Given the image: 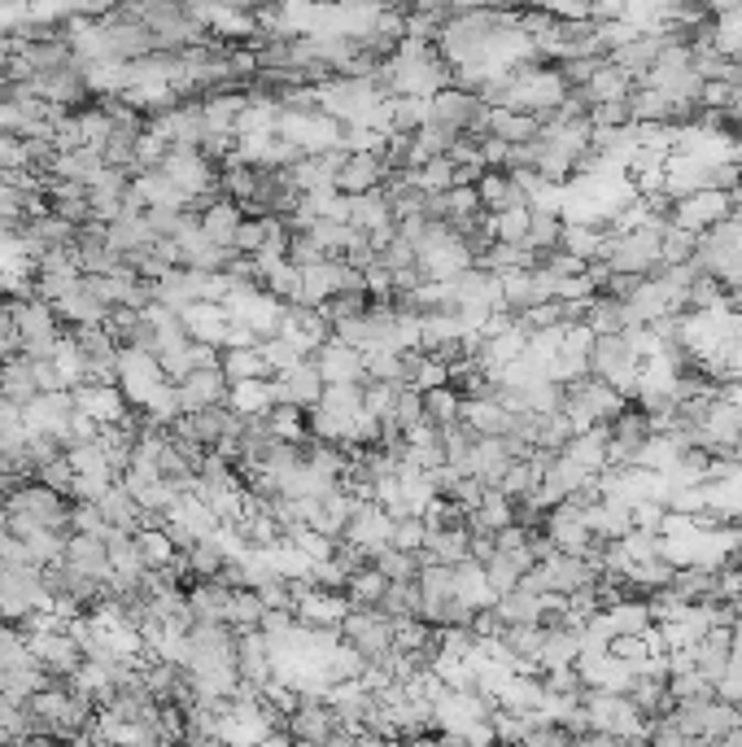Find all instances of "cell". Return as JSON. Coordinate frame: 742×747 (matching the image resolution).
Returning <instances> with one entry per match:
<instances>
[{"mask_svg": "<svg viewBox=\"0 0 742 747\" xmlns=\"http://www.w3.org/2000/svg\"><path fill=\"white\" fill-rule=\"evenodd\" d=\"M673 717L681 722V730H686L695 744H721V739L742 722L739 704H730V700H721V695L681 700V704L673 708Z\"/></svg>", "mask_w": 742, "mask_h": 747, "instance_id": "1", "label": "cell"}, {"mask_svg": "<svg viewBox=\"0 0 742 747\" xmlns=\"http://www.w3.org/2000/svg\"><path fill=\"white\" fill-rule=\"evenodd\" d=\"M612 271H633V275H659L664 258H659V228H633V232H612V241L603 249Z\"/></svg>", "mask_w": 742, "mask_h": 747, "instance_id": "2", "label": "cell"}, {"mask_svg": "<svg viewBox=\"0 0 742 747\" xmlns=\"http://www.w3.org/2000/svg\"><path fill=\"white\" fill-rule=\"evenodd\" d=\"M637 364H642V359L624 346L620 333L594 337V346H590V372L603 376L608 385H616L624 398H633V389H637Z\"/></svg>", "mask_w": 742, "mask_h": 747, "instance_id": "3", "label": "cell"}, {"mask_svg": "<svg viewBox=\"0 0 742 747\" xmlns=\"http://www.w3.org/2000/svg\"><path fill=\"white\" fill-rule=\"evenodd\" d=\"M341 638L354 642L368 660H380V664H384L389 651H393V617L380 613V608H350L346 621H341Z\"/></svg>", "mask_w": 742, "mask_h": 747, "instance_id": "4", "label": "cell"}, {"mask_svg": "<svg viewBox=\"0 0 742 747\" xmlns=\"http://www.w3.org/2000/svg\"><path fill=\"white\" fill-rule=\"evenodd\" d=\"M725 219H734V202H730L725 188H699V193L673 202V224H681L690 232H708Z\"/></svg>", "mask_w": 742, "mask_h": 747, "instance_id": "5", "label": "cell"}, {"mask_svg": "<svg viewBox=\"0 0 742 747\" xmlns=\"http://www.w3.org/2000/svg\"><path fill=\"white\" fill-rule=\"evenodd\" d=\"M389 533H393V516H389L375 498H359L341 538H346V542H354V546H363L371 560H375V551H384V546H389Z\"/></svg>", "mask_w": 742, "mask_h": 747, "instance_id": "6", "label": "cell"}, {"mask_svg": "<svg viewBox=\"0 0 742 747\" xmlns=\"http://www.w3.org/2000/svg\"><path fill=\"white\" fill-rule=\"evenodd\" d=\"M22 415H26V429L62 437V433H66V424H70V415H75V393H70V389L35 393V398L22 407Z\"/></svg>", "mask_w": 742, "mask_h": 747, "instance_id": "7", "label": "cell"}, {"mask_svg": "<svg viewBox=\"0 0 742 747\" xmlns=\"http://www.w3.org/2000/svg\"><path fill=\"white\" fill-rule=\"evenodd\" d=\"M389 180V162H384V153H375V149H350L346 153V162H341V171H337V188L341 193H368V188H380Z\"/></svg>", "mask_w": 742, "mask_h": 747, "instance_id": "8", "label": "cell"}, {"mask_svg": "<svg viewBox=\"0 0 742 747\" xmlns=\"http://www.w3.org/2000/svg\"><path fill=\"white\" fill-rule=\"evenodd\" d=\"M271 389H275V402H293V407H306V411H310V407L324 398V376H319V368H315L310 359H302L297 368L271 376Z\"/></svg>", "mask_w": 742, "mask_h": 747, "instance_id": "9", "label": "cell"}, {"mask_svg": "<svg viewBox=\"0 0 742 747\" xmlns=\"http://www.w3.org/2000/svg\"><path fill=\"white\" fill-rule=\"evenodd\" d=\"M459 420L477 433V437H506L515 429V411L502 407L498 398H477V393H463V411Z\"/></svg>", "mask_w": 742, "mask_h": 747, "instance_id": "10", "label": "cell"}, {"mask_svg": "<svg viewBox=\"0 0 742 747\" xmlns=\"http://www.w3.org/2000/svg\"><path fill=\"white\" fill-rule=\"evenodd\" d=\"M62 560H66V569H75V573H84V577H97V582L110 577V546H106V538H97V533H66Z\"/></svg>", "mask_w": 742, "mask_h": 747, "instance_id": "11", "label": "cell"}, {"mask_svg": "<svg viewBox=\"0 0 742 747\" xmlns=\"http://www.w3.org/2000/svg\"><path fill=\"white\" fill-rule=\"evenodd\" d=\"M310 364L319 368L324 385H337V380H363V350H354V346L341 342V337H328V342L310 355Z\"/></svg>", "mask_w": 742, "mask_h": 747, "instance_id": "12", "label": "cell"}, {"mask_svg": "<svg viewBox=\"0 0 742 747\" xmlns=\"http://www.w3.org/2000/svg\"><path fill=\"white\" fill-rule=\"evenodd\" d=\"M468 542H472L468 520H459V524H437V529H428V538H424V546H419V564H428V560H437V564H459V560H468Z\"/></svg>", "mask_w": 742, "mask_h": 747, "instance_id": "13", "label": "cell"}, {"mask_svg": "<svg viewBox=\"0 0 742 747\" xmlns=\"http://www.w3.org/2000/svg\"><path fill=\"white\" fill-rule=\"evenodd\" d=\"M232 393V380L223 368H197L179 380V402L184 411H197V407H210V402H228Z\"/></svg>", "mask_w": 742, "mask_h": 747, "instance_id": "14", "label": "cell"}, {"mask_svg": "<svg viewBox=\"0 0 742 747\" xmlns=\"http://www.w3.org/2000/svg\"><path fill=\"white\" fill-rule=\"evenodd\" d=\"M463 320H459V311L455 306H446V311H424L419 315V350L424 355H437L441 346H455V342H463Z\"/></svg>", "mask_w": 742, "mask_h": 747, "instance_id": "15", "label": "cell"}, {"mask_svg": "<svg viewBox=\"0 0 742 747\" xmlns=\"http://www.w3.org/2000/svg\"><path fill=\"white\" fill-rule=\"evenodd\" d=\"M546 564H550V586H555V591H564V595H572V591H581V586H594V582H599V564H594L590 555L555 551Z\"/></svg>", "mask_w": 742, "mask_h": 747, "instance_id": "16", "label": "cell"}, {"mask_svg": "<svg viewBox=\"0 0 742 747\" xmlns=\"http://www.w3.org/2000/svg\"><path fill=\"white\" fill-rule=\"evenodd\" d=\"M477 193H481V210H490V215H502V210H511V206L524 202V188H520L515 175L502 171V166H485V175L477 180Z\"/></svg>", "mask_w": 742, "mask_h": 747, "instance_id": "17", "label": "cell"}, {"mask_svg": "<svg viewBox=\"0 0 742 747\" xmlns=\"http://www.w3.org/2000/svg\"><path fill=\"white\" fill-rule=\"evenodd\" d=\"M581 656V629L577 625H546L542 651H537V669H559V664H577Z\"/></svg>", "mask_w": 742, "mask_h": 747, "instance_id": "18", "label": "cell"}, {"mask_svg": "<svg viewBox=\"0 0 742 747\" xmlns=\"http://www.w3.org/2000/svg\"><path fill=\"white\" fill-rule=\"evenodd\" d=\"M629 93H633V75L629 71H620L616 62L608 57L586 84H581V97L590 101V106H603V101H629Z\"/></svg>", "mask_w": 742, "mask_h": 747, "instance_id": "19", "label": "cell"}, {"mask_svg": "<svg viewBox=\"0 0 742 747\" xmlns=\"http://www.w3.org/2000/svg\"><path fill=\"white\" fill-rule=\"evenodd\" d=\"M455 599H459V604H468V608H490V604L498 599L481 560H472V555H468V560H459V564H455Z\"/></svg>", "mask_w": 742, "mask_h": 747, "instance_id": "20", "label": "cell"}, {"mask_svg": "<svg viewBox=\"0 0 742 747\" xmlns=\"http://www.w3.org/2000/svg\"><path fill=\"white\" fill-rule=\"evenodd\" d=\"M490 136H502L506 144H528L542 136V115L511 110V106H490Z\"/></svg>", "mask_w": 742, "mask_h": 747, "instance_id": "21", "label": "cell"}, {"mask_svg": "<svg viewBox=\"0 0 742 747\" xmlns=\"http://www.w3.org/2000/svg\"><path fill=\"white\" fill-rule=\"evenodd\" d=\"M241 219H245L241 202H232V197H215V202L201 210V232H206L215 246H232V237H237Z\"/></svg>", "mask_w": 742, "mask_h": 747, "instance_id": "22", "label": "cell"}, {"mask_svg": "<svg viewBox=\"0 0 742 747\" xmlns=\"http://www.w3.org/2000/svg\"><path fill=\"white\" fill-rule=\"evenodd\" d=\"M415 586H419V617H428L441 599H450V595H455V564H437V560L419 564Z\"/></svg>", "mask_w": 742, "mask_h": 747, "instance_id": "23", "label": "cell"}, {"mask_svg": "<svg viewBox=\"0 0 742 747\" xmlns=\"http://www.w3.org/2000/svg\"><path fill=\"white\" fill-rule=\"evenodd\" d=\"M629 700L642 708V717H664L677 708V700L668 695V678H659V673H637L629 686Z\"/></svg>", "mask_w": 742, "mask_h": 747, "instance_id": "24", "label": "cell"}, {"mask_svg": "<svg viewBox=\"0 0 742 747\" xmlns=\"http://www.w3.org/2000/svg\"><path fill=\"white\" fill-rule=\"evenodd\" d=\"M511 442L506 437H477V451H472V477H481L485 486H498L506 464H511Z\"/></svg>", "mask_w": 742, "mask_h": 747, "instance_id": "25", "label": "cell"}, {"mask_svg": "<svg viewBox=\"0 0 742 747\" xmlns=\"http://www.w3.org/2000/svg\"><path fill=\"white\" fill-rule=\"evenodd\" d=\"M271 402H275L271 376H249V380H232L228 407H232L237 415H262V411H271Z\"/></svg>", "mask_w": 742, "mask_h": 747, "instance_id": "26", "label": "cell"}, {"mask_svg": "<svg viewBox=\"0 0 742 747\" xmlns=\"http://www.w3.org/2000/svg\"><path fill=\"white\" fill-rule=\"evenodd\" d=\"M511 520H515V498H506L498 486L485 490L477 511H468V529H481V533H498V529H506Z\"/></svg>", "mask_w": 742, "mask_h": 747, "instance_id": "27", "label": "cell"}, {"mask_svg": "<svg viewBox=\"0 0 742 747\" xmlns=\"http://www.w3.org/2000/svg\"><path fill=\"white\" fill-rule=\"evenodd\" d=\"M0 393L4 398H13V402H31L35 393H40V385H35V372H31V359L18 350V355H9L4 364H0Z\"/></svg>", "mask_w": 742, "mask_h": 747, "instance_id": "28", "label": "cell"}, {"mask_svg": "<svg viewBox=\"0 0 742 747\" xmlns=\"http://www.w3.org/2000/svg\"><path fill=\"white\" fill-rule=\"evenodd\" d=\"M389 219H393V206H389L384 184L350 197V224H354L359 232H371V228H380V224H389Z\"/></svg>", "mask_w": 742, "mask_h": 747, "instance_id": "29", "label": "cell"}, {"mask_svg": "<svg viewBox=\"0 0 742 747\" xmlns=\"http://www.w3.org/2000/svg\"><path fill=\"white\" fill-rule=\"evenodd\" d=\"M384 586H389V577L375 569V564H363V569H354L350 577H346V599H350V608H375L380 599H384Z\"/></svg>", "mask_w": 742, "mask_h": 747, "instance_id": "30", "label": "cell"}, {"mask_svg": "<svg viewBox=\"0 0 742 747\" xmlns=\"http://www.w3.org/2000/svg\"><path fill=\"white\" fill-rule=\"evenodd\" d=\"M681 451H686V446H681L673 433H655V429H651V437L637 446V459H633V464H642V468H651V473H668V468L681 459Z\"/></svg>", "mask_w": 742, "mask_h": 747, "instance_id": "31", "label": "cell"}, {"mask_svg": "<svg viewBox=\"0 0 742 747\" xmlns=\"http://www.w3.org/2000/svg\"><path fill=\"white\" fill-rule=\"evenodd\" d=\"M262 289L275 293L284 306H302V267L293 258H280L266 275H262Z\"/></svg>", "mask_w": 742, "mask_h": 747, "instance_id": "32", "label": "cell"}, {"mask_svg": "<svg viewBox=\"0 0 742 747\" xmlns=\"http://www.w3.org/2000/svg\"><path fill=\"white\" fill-rule=\"evenodd\" d=\"M463 411V389L459 385H437V389H424V420H433L437 429L441 424H455Z\"/></svg>", "mask_w": 742, "mask_h": 747, "instance_id": "33", "label": "cell"}, {"mask_svg": "<svg viewBox=\"0 0 742 747\" xmlns=\"http://www.w3.org/2000/svg\"><path fill=\"white\" fill-rule=\"evenodd\" d=\"M608 617L616 625V634H642L651 625V604H646V595L624 591L616 604H608Z\"/></svg>", "mask_w": 742, "mask_h": 747, "instance_id": "34", "label": "cell"}, {"mask_svg": "<svg viewBox=\"0 0 742 747\" xmlns=\"http://www.w3.org/2000/svg\"><path fill=\"white\" fill-rule=\"evenodd\" d=\"M586 324L594 328V337L620 333V328H624V302L612 297V293H594V297L586 302Z\"/></svg>", "mask_w": 742, "mask_h": 747, "instance_id": "35", "label": "cell"}, {"mask_svg": "<svg viewBox=\"0 0 742 747\" xmlns=\"http://www.w3.org/2000/svg\"><path fill=\"white\" fill-rule=\"evenodd\" d=\"M97 507H101V516H106L110 524H119V529H135V520H140V502H135V495L127 490L123 481H114L106 495L97 498Z\"/></svg>", "mask_w": 742, "mask_h": 747, "instance_id": "36", "label": "cell"}, {"mask_svg": "<svg viewBox=\"0 0 742 747\" xmlns=\"http://www.w3.org/2000/svg\"><path fill=\"white\" fill-rule=\"evenodd\" d=\"M695 246H699V232H690V228H681V224H673V219L659 228V258H664V267L690 262V258H695Z\"/></svg>", "mask_w": 742, "mask_h": 747, "instance_id": "37", "label": "cell"}, {"mask_svg": "<svg viewBox=\"0 0 742 747\" xmlns=\"http://www.w3.org/2000/svg\"><path fill=\"white\" fill-rule=\"evenodd\" d=\"M494 613L502 617V625H528V621H542V608H537V595H528L524 586L506 591L494 599Z\"/></svg>", "mask_w": 742, "mask_h": 747, "instance_id": "38", "label": "cell"}, {"mask_svg": "<svg viewBox=\"0 0 742 747\" xmlns=\"http://www.w3.org/2000/svg\"><path fill=\"white\" fill-rule=\"evenodd\" d=\"M258 350H262V359H266V368H271V376L288 372V368H297L302 359H310L293 337H284V333H275V337H262L258 342Z\"/></svg>", "mask_w": 742, "mask_h": 747, "instance_id": "39", "label": "cell"}, {"mask_svg": "<svg viewBox=\"0 0 742 747\" xmlns=\"http://www.w3.org/2000/svg\"><path fill=\"white\" fill-rule=\"evenodd\" d=\"M481 215V193L477 184H450L441 193V219L446 224H459V219H477Z\"/></svg>", "mask_w": 742, "mask_h": 747, "instance_id": "40", "label": "cell"}, {"mask_svg": "<svg viewBox=\"0 0 742 747\" xmlns=\"http://www.w3.org/2000/svg\"><path fill=\"white\" fill-rule=\"evenodd\" d=\"M389 582H415L419 577V551H402V546H384V551H375V560H371Z\"/></svg>", "mask_w": 742, "mask_h": 747, "instance_id": "41", "label": "cell"}, {"mask_svg": "<svg viewBox=\"0 0 742 747\" xmlns=\"http://www.w3.org/2000/svg\"><path fill=\"white\" fill-rule=\"evenodd\" d=\"M528 219H533V210H528V202H520V206H511V210H502V215H490V228H494L498 241L524 246V241H528Z\"/></svg>", "mask_w": 742, "mask_h": 747, "instance_id": "42", "label": "cell"}, {"mask_svg": "<svg viewBox=\"0 0 742 747\" xmlns=\"http://www.w3.org/2000/svg\"><path fill=\"white\" fill-rule=\"evenodd\" d=\"M223 372L228 380H249V376H271V368L258 346H232V350H223Z\"/></svg>", "mask_w": 742, "mask_h": 747, "instance_id": "43", "label": "cell"}, {"mask_svg": "<svg viewBox=\"0 0 742 747\" xmlns=\"http://www.w3.org/2000/svg\"><path fill=\"white\" fill-rule=\"evenodd\" d=\"M375 608L389 613V617H419V586L415 582H389L384 599Z\"/></svg>", "mask_w": 742, "mask_h": 747, "instance_id": "44", "label": "cell"}, {"mask_svg": "<svg viewBox=\"0 0 742 747\" xmlns=\"http://www.w3.org/2000/svg\"><path fill=\"white\" fill-rule=\"evenodd\" d=\"M537 481H542V468H537L533 459H511L506 473H502V481H498V490L506 498H524Z\"/></svg>", "mask_w": 742, "mask_h": 747, "instance_id": "45", "label": "cell"}, {"mask_svg": "<svg viewBox=\"0 0 742 747\" xmlns=\"http://www.w3.org/2000/svg\"><path fill=\"white\" fill-rule=\"evenodd\" d=\"M397 380H363V407H368L371 415L380 420V424H389L393 420V402H397Z\"/></svg>", "mask_w": 742, "mask_h": 747, "instance_id": "46", "label": "cell"}, {"mask_svg": "<svg viewBox=\"0 0 742 747\" xmlns=\"http://www.w3.org/2000/svg\"><path fill=\"white\" fill-rule=\"evenodd\" d=\"M559 228H564V215L533 210V219H528V241H524V246L537 249V253H546V249L559 246Z\"/></svg>", "mask_w": 742, "mask_h": 747, "instance_id": "47", "label": "cell"}, {"mask_svg": "<svg viewBox=\"0 0 742 747\" xmlns=\"http://www.w3.org/2000/svg\"><path fill=\"white\" fill-rule=\"evenodd\" d=\"M428 538V520L419 511H406L393 520V533H389V546H402V551H419Z\"/></svg>", "mask_w": 742, "mask_h": 747, "instance_id": "48", "label": "cell"}, {"mask_svg": "<svg viewBox=\"0 0 742 747\" xmlns=\"http://www.w3.org/2000/svg\"><path fill=\"white\" fill-rule=\"evenodd\" d=\"M586 372H590V355L559 350V355H550V359H546V376H550L555 385H572V380H581Z\"/></svg>", "mask_w": 742, "mask_h": 747, "instance_id": "49", "label": "cell"}, {"mask_svg": "<svg viewBox=\"0 0 742 747\" xmlns=\"http://www.w3.org/2000/svg\"><path fill=\"white\" fill-rule=\"evenodd\" d=\"M266 232H271V215H245L237 237H232V249L237 253H258V249L266 246Z\"/></svg>", "mask_w": 742, "mask_h": 747, "instance_id": "50", "label": "cell"}, {"mask_svg": "<svg viewBox=\"0 0 742 747\" xmlns=\"http://www.w3.org/2000/svg\"><path fill=\"white\" fill-rule=\"evenodd\" d=\"M35 481H44V486H53L57 495L75 498V468H70V459H66V455H57V459H48V464H40V468H35Z\"/></svg>", "mask_w": 742, "mask_h": 747, "instance_id": "51", "label": "cell"}, {"mask_svg": "<svg viewBox=\"0 0 742 747\" xmlns=\"http://www.w3.org/2000/svg\"><path fill=\"white\" fill-rule=\"evenodd\" d=\"M368 306H371L368 293H332V297H328L319 311H324V315L337 324V320H350V315H368Z\"/></svg>", "mask_w": 742, "mask_h": 747, "instance_id": "52", "label": "cell"}, {"mask_svg": "<svg viewBox=\"0 0 742 747\" xmlns=\"http://www.w3.org/2000/svg\"><path fill=\"white\" fill-rule=\"evenodd\" d=\"M450 380V364L446 359H437V355H419V368L411 376V385L424 393V389H437V385H446Z\"/></svg>", "mask_w": 742, "mask_h": 747, "instance_id": "53", "label": "cell"}, {"mask_svg": "<svg viewBox=\"0 0 742 747\" xmlns=\"http://www.w3.org/2000/svg\"><path fill=\"white\" fill-rule=\"evenodd\" d=\"M485 490H490V486H485L481 477H459V481H455V486H450L446 495H450V502H455V507H459V511L468 516V511H477V507H481Z\"/></svg>", "mask_w": 742, "mask_h": 747, "instance_id": "54", "label": "cell"}, {"mask_svg": "<svg viewBox=\"0 0 742 747\" xmlns=\"http://www.w3.org/2000/svg\"><path fill=\"white\" fill-rule=\"evenodd\" d=\"M332 337L350 342L354 350H368V346H371V320H368V315H350V320H337V324H332Z\"/></svg>", "mask_w": 742, "mask_h": 747, "instance_id": "55", "label": "cell"}, {"mask_svg": "<svg viewBox=\"0 0 742 747\" xmlns=\"http://www.w3.org/2000/svg\"><path fill=\"white\" fill-rule=\"evenodd\" d=\"M599 293V284L590 280V271H577V275H559L555 284V297H568V302H590Z\"/></svg>", "mask_w": 742, "mask_h": 747, "instance_id": "56", "label": "cell"}, {"mask_svg": "<svg viewBox=\"0 0 742 747\" xmlns=\"http://www.w3.org/2000/svg\"><path fill=\"white\" fill-rule=\"evenodd\" d=\"M664 498H642V502H633L629 507V516H633V529H651V533H659V524H664Z\"/></svg>", "mask_w": 742, "mask_h": 747, "instance_id": "57", "label": "cell"}, {"mask_svg": "<svg viewBox=\"0 0 742 747\" xmlns=\"http://www.w3.org/2000/svg\"><path fill=\"white\" fill-rule=\"evenodd\" d=\"M415 258H419V249L411 246L406 237H393L389 246L380 249V262H384L389 271H406V267H415Z\"/></svg>", "mask_w": 742, "mask_h": 747, "instance_id": "58", "label": "cell"}, {"mask_svg": "<svg viewBox=\"0 0 742 747\" xmlns=\"http://www.w3.org/2000/svg\"><path fill=\"white\" fill-rule=\"evenodd\" d=\"M288 258H293L297 267H310V262H324L328 253H324V246H319L310 232H293V237H288Z\"/></svg>", "mask_w": 742, "mask_h": 747, "instance_id": "59", "label": "cell"}, {"mask_svg": "<svg viewBox=\"0 0 742 747\" xmlns=\"http://www.w3.org/2000/svg\"><path fill=\"white\" fill-rule=\"evenodd\" d=\"M363 275H368V297H371V302H389V297H393V271H389L384 262L368 267Z\"/></svg>", "mask_w": 742, "mask_h": 747, "instance_id": "60", "label": "cell"}, {"mask_svg": "<svg viewBox=\"0 0 742 747\" xmlns=\"http://www.w3.org/2000/svg\"><path fill=\"white\" fill-rule=\"evenodd\" d=\"M612 651H616L620 660H629V664H642V660L651 656L642 634H616V638H612Z\"/></svg>", "mask_w": 742, "mask_h": 747, "instance_id": "61", "label": "cell"}, {"mask_svg": "<svg viewBox=\"0 0 742 747\" xmlns=\"http://www.w3.org/2000/svg\"><path fill=\"white\" fill-rule=\"evenodd\" d=\"M730 455H734V459H742V433H739V442L730 446Z\"/></svg>", "mask_w": 742, "mask_h": 747, "instance_id": "62", "label": "cell"}, {"mask_svg": "<svg viewBox=\"0 0 742 747\" xmlns=\"http://www.w3.org/2000/svg\"><path fill=\"white\" fill-rule=\"evenodd\" d=\"M734 219H739V224H742V206H739V210H734Z\"/></svg>", "mask_w": 742, "mask_h": 747, "instance_id": "63", "label": "cell"}]
</instances>
